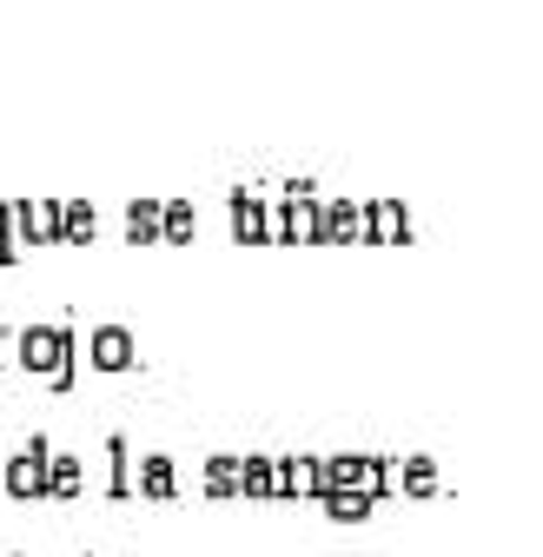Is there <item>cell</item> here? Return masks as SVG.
Instances as JSON below:
<instances>
[{"instance_id": "7a4b0ae2", "label": "cell", "mask_w": 543, "mask_h": 557, "mask_svg": "<svg viewBox=\"0 0 543 557\" xmlns=\"http://www.w3.org/2000/svg\"><path fill=\"white\" fill-rule=\"evenodd\" d=\"M100 366H126V338H119V332L100 338Z\"/></svg>"}, {"instance_id": "6da1fadb", "label": "cell", "mask_w": 543, "mask_h": 557, "mask_svg": "<svg viewBox=\"0 0 543 557\" xmlns=\"http://www.w3.org/2000/svg\"><path fill=\"white\" fill-rule=\"evenodd\" d=\"M60 352H66V345H60L53 332H34V338H27V366H40V372H53Z\"/></svg>"}, {"instance_id": "3957f363", "label": "cell", "mask_w": 543, "mask_h": 557, "mask_svg": "<svg viewBox=\"0 0 543 557\" xmlns=\"http://www.w3.org/2000/svg\"><path fill=\"white\" fill-rule=\"evenodd\" d=\"M0 226H8V220H0Z\"/></svg>"}]
</instances>
